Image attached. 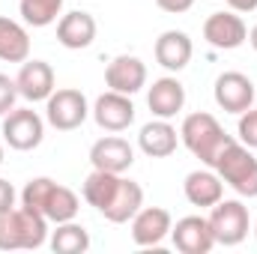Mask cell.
Instances as JSON below:
<instances>
[{
	"instance_id": "7a4b0ae2",
	"label": "cell",
	"mask_w": 257,
	"mask_h": 254,
	"mask_svg": "<svg viewBox=\"0 0 257 254\" xmlns=\"http://www.w3.org/2000/svg\"><path fill=\"white\" fill-rule=\"evenodd\" d=\"M21 203L39 215H45L48 221L54 224H63L72 221L81 209V200L72 189L60 186L57 180L51 177H33L24 189H21Z\"/></svg>"
},
{
	"instance_id": "484cf974",
	"label": "cell",
	"mask_w": 257,
	"mask_h": 254,
	"mask_svg": "<svg viewBox=\"0 0 257 254\" xmlns=\"http://www.w3.org/2000/svg\"><path fill=\"white\" fill-rule=\"evenodd\" d=\"M15 99H18L15 78H9V75H0V117H6V114L15 108Z\"/></svg>"
},
{
	"instance_id": "603a6c76",
	"label": "cell",
	"mask_w": 257,
	"mask_h": 254,
	"mask_svg": "<svg viewBox=\"0 0 257 254\" xmlns=\"http://www.w3.org/2000/svg\"><path fill=\"white\" fill-rule=\"evenodd\" d=\"M51 248L57 254H84L90 248V233H87V227L75 224V218L63 221L51 233Z\"/></svg>"
},
{
	"instance_id": "30bf717a",
	"label": "cell",
	"mask_w": 257,
	"mask_h": 254,
	"mask_svg": "<svg viewBox=\"0 0 257 254\" xmlns=\"http://www.w3.org/2000/svg\"><path fill=\"white\" fill-rule=\"evenodd\" d=\"M203 39L218 51H233L248 39V27L233 9L230 12H212L203 21Z\"/></svg>"
},
{
	"instance_id": "3957f363",
	"label": "cell",
	"mask_w": 257,
	"mask_h": 254,
	"mask_svg": "<svg viewBox=\"0 0 257 254\" xmlns=\"http://www.w3.org/2000/svg\"><path fill=\"white\" fill-rule=\"evenodd\" d=\"M48 242V218L21 206L0 212V251L15 248H42Z\"/></svg>"
},
{
	"instance_id": "5b68a950",
	"label": "cell",
	"mask_w": 257,
	"mask_h": 254,
	"mask_svg": "<svg viewBox=\"0 0 257 254\" xmlns=\"http://www.w3.org/2000/svg\"><path fill=\"white\" fill-rule=\"evenodd\" d=\"M212 171L224 180V186H230L239 197H257V159L245 144L230 141L221 150V156L215 159Z\"/></svg>"
},
{
	"instance_id": "e0dca14e",
	"label": "cell",
	"mask_w": 257,
	"mask_h": 254,
	"mask_svg": "<svg viewBox=\"0 0 257 254\" xmlns=\"http://www.w3.org/2000/svg\"><path fill=\"white\" fill-rule=\"evenodd\" d=\"M147 105H150L153 117L171 120L186 108V87L180 84V78L165 75V78L153 81V87L147 90Z\"/></svg>"
},
{
	"instance_id": "5bb4252c",
	"label": "cell",
	"mask_w": 257,
	"mask_h": 254,
	"mask_svg": "<svg viewBox=\"0 0 257 254\" xmlns=\"http://www.w3.org/2000/svg\"><path fill=\"white\" fill-rule=\"evenodd\" d=\"M174 248L183 254H209L215 248V236L203 215H186L171 227Z\"/></svg>"
},
{
	"instance_id": "7402d4cb",
	"label": "cell",
	"mask_w": 257,
	"mask_h": 254,
	"mask_svg": "<svg viewBox=\"0 0 257 254\" xmlns=\"http://www.w3.org/2000/svg\"><path fill=\"white\" fill-rule=\"evenodd\" d=\"M0 60L3 63H24L30 60V33L24 24L0 15Z\"/></svg>"
},
{
	"instance_id": "ba28073f",
	"label": "cell",
	"mask_w": 257,
	"mask_h": 254,
	"mask_svg": "<svg viewBox=\"0 0 257 254\" xmlns=\"http://www.w3.org/2000/svg\"><path fill=\"white\" fill-rule=\"evenodd\" d=\"M42 138H45V120L33 108H12L3 117V141L12 150L30 153L42 144Z\"/></svg>"
},
{
	"instance_id": "d4e9b609",
	"label": "cell",
	"mask_w": 257,
	"mask_h": 254,
	"mask_svg": "<svg viewBox=\"0 0 257 254\" xmlns=\"http://www.w3.org/2000/svg\"><path fill=\"white\" fill-rule=\"evenodd\" d=\"M236 135H239V144H245L248 150H257V108H248L239 114Z\"/></svg>"
},
{
	"instance_id": "7c38bea8",
	"label": "cell",
	"mask_w": 257,
	"mask_h": 254,
	"mask_svg": "<svg viewBox=\"0 0 257 254\" xmlns=\"http://www.w3.org/2000/svg\"><path fill=\"white\" fill-rule=\"evenodd\" d=\"M171 227H174V218H171L168 209H162V206H141L135 212V218H132V239L141 248H156L171 233Z\"/></svg>"
},
{
	"instance_id": "f546056e",
	"label": "cell",
	"mask_w": 257,
	"mask_h": 254,
	"mask_svg": "<svg viewBox=\"0 0 257 254\" xmlns=\"http://www.w3.org/2000/svg\"><path fill=\"white\" fill-rule=\"evenodd\" d=\"M248 42H251V48L257 51V24L251 27V33H248Z\"/></svg>"
},
{
	"instance_id": "9c48e42d",
	"label": "cell",
	"mask_w": 257,
	"mask_h": 254,
	"mask_svg": "<svg viewBox=\"0 0 257 254\" xmlns=\"http://www.w3.org/2000/svg\"><path fill=\"white\" fill-rule=\"evenodd\" d=\"M212 96H215V105L221 111H227V114H242V111L254 108V102H257L254 84L242 72H221L215 78Z\"/></svg>"
},
{
	"instance_id": "2e32d148",
	"label": "cell",
	"mask_w": 257,
	"mask_h": 254,
	"mask_svg": "<svg viewBox=\"0 0 257 254\" xmlns=\"http://www.w3.org/2000/svg\"><path fill=\"white\" fill-rule=\"evenodd\" d=\"M105 84H108V90L135 96L138 90L147 87V66H144L141 57H135V54H120V57H114L108 63V69H105Z\"/></svg>"
},
{
	"instance_id": "4fadbf2b",
	"label": "cell",
	"mask_w": 257,
	"mask_h": 254,
	"mask_svg": "<svg viewBox=\"0 0 257 254\" xmlns=\"http://www.w3.org/2000/svg\"><path fill=\"white\" fill-rule=\"evenodd\" d=\"M90 165L96 171H111V174H126L135 165V150L126 138L120 135H105L90 147Z\"/></svg>"
},
{
	"instance_id": "4316f807",
	"label": "cell",
	"mask_w": 257,
	"mask_h": 254,
	"mask_svg": "<svg viewBox=\"0 0 257 254\" xmlns=\"http://www.w3.org/2000/svg\"><path fill=\"white\" fill-rule=\"evenodd\" d=\"M156 6L162 12H171V15H183L194 6V0H156Z\"/></svg>"
},
{
	"instance_id": "ac0fdd59",
	"label": "cell",
	"mask_w": 257,
	"mask_h": 254,
	"mask_svg": "<svg viewBox=\"0 0 257 254\" xmlns=\"http://www.w3.org/2000/svg\"><path fill=\"white\" fill-rule=\"evenodd\" d=\"M96 39V18L90 12H66L57 18V42L69 48V51H81V48H90Z\"/></svg>"
},
{
	"instance_id": "44dd1931",
	"label": "cell",
	"mask_w": 257,
	"mask_h": 254,
	"mask_svg": "<svg viewBox=\"0 0 257 254\" xmlns=\"http://www.w3.org/2000/svg\"><path fill=\"white\" fill-rule=\"evenodd\" d=\"M183 194L192 206L209 209L224 197V180L215 171H192L183 183Z\"/></svg>"
},
{
	"instance_id": "9a60e30c",
	"label": "cell",
	"mask_w": 257,
	"mask_h": 254,
	"mask_svg": "<svg viewBox=\"0 0 257 254\" xmlns=\"http://www.w3.org/2000/svg\"><path fill=\"white\" fill-rule=\"evenodd\" d=\"M18 96L27 102H45L57 87H54V69L45 60H24L15 75Z\"/></svg>"
},
{
	"instance_id": "83f0119b",
	"label": "cell",
	"mask_w": 257,
	"mask_h": 254,
	"mask_svg": "<svg viewBox=\"0 0 257 254\" xmlns=\"http://www.w3.org/2000/svg\"><path fill=\"white\" fill-rule=\"evenodd\" d=\"M12 206H15V189H12L9 180L0 177V212L3 209H12Z\"/></svg>"
},
{
	"instance_id": "f1b7e54d",
	"label": "cell",
	"mask_w": 257,
	"mask_h": 254,
	"mask_svg": "<svg viewBox=\"0 0 257 254\" xmlns=\"http://www.w3.org/2000/svg\"><path fill=\"white\" fill-rule=\"evenodd\" d=\"M233 12H254L257 9V0H224Z\"/></svg>"
},
{
	"instance_id": "52a82bcc",
	"label": "cell",
	"mask_w": 257,
	"mask_h": 254,
	"mask_svg": "<svg viewBox=\"0 0 257 254\" xmlns=\"http://www.w3.org/2000/svg\"><path fill=\"white\" fill-rule=\"evenodd\" d=\"M87 117H90V105H87V96L81 90L63 87L45 99V120L57 132H75L84 126Z\"/></svg>"
},
{
	"instance_id": "ffe728a7",
	"label": "cell",
	"mask_w": 257,
	"mask_h": 254,
	"mask_svg": "<svg viewBox=\"0 0 257 254\" xmlns=\"http://www.w3.org/2000/svg\"><path fill=\"white\" fill-rule=\"evenodd\" d=\"M177 141H180V135H177V129L171 126V120H159V117L153 123H147L141 129V135H138V147L150 159L174 156L177 153Z\"/></svg>"
},
{
	"instance_id": "4dcf8cb0",
	"label": "cell",
	"mask_w": 257,
	"mask_h": 254,
	"mask_svg": "<svg viewBox=\"0 0 257 254\" xmlns=\"http://www.w3.org/2000/svg\"><path fill=\"white\" fill-rule=\"evenodd\" d=\"M0 165H3V144H0Z\"/></svg>"
},
{
	"instance_id": "1f68e13d",
	"label": "cell",
	"mask_w": 257,
	"mask_h": 254,
	"mask_svg": "<svg viewBox=\"0 0 257 254\" xmlns=\"http://www.w3.org/2000/svg\"><path fill=\"white\" fill-rule=\"evenodd\" d=\"M254 236H257V221H254Z\"/></svg>"
},
{
	"instance_id": "8fae6325",
	"label": "cell",
	"mask_w": 257,
	"mask_h": 254,
	"mask_svg": "<svg viewBox=\"0 0 257 254\" xmlns=\"http://www.w3.org/2000/svg\"><path fill=\"white\" fill-rule=\"evenodd\" d=\"M93 120L96 126L105 129V132H126L135 123V105H132V96L126 93H117V90H108L96 99L93 105Z\"/></svg>"
},
{
	"instance_id": "d6986e66",
	"label": "cell",
	"mask_w": 257,
	"mask_h": 254,
	"mask_svg": "<svg viewBox=\"0 0 257 254\" xmlns=\"http://www.w3.org/2000/svg\"><path fill=\"white\" fill-rule=\"evenodd\" d=\"M153 54H156V63L162 66V69L183 72L189 66V60H192L194 45H192V39H189V33H183V30H165L156 39Z\"/></svg>"
},
{
	"instance_id": "8992f818",
	"label": "cell",
	"mask_w": 257,
	"mask_h": 254,
	"mask_svg": "<svg viewBox=\"0 0 257 254\" xmlns=\"http://www.w3.org/2000/svg\"><path fill=\"white\" fill-rule=\"evenodd\" d=\"M209 230L215 236V245H239L248 230H251V218H248V206L242 200H218L215 206H209Z\"/></svg>"
},
{
	"instance_id": "6da1fadb",
	"label": "cell",
	"mask_w": 257,
	"mask_h": 254,
	"mask_svg": "<svg viewBox=\"0 0 257 254\" xmlns=\"http://www.w3.org/2000/svg\"><path fill=\"white\" fill-rule=\"evenodd\" d=\"M81 194L99 215H105L114 224L132 221L135 212L144 206V189L135 180H128L123 174H111V171H96V168L84 180Z\"/></svg>"
},
{
	"instance_id": "277c9868",
	"label": "cell",
	"mask_w": 257,
	"mask_h": 254,
	"mask_svg": "<svg viewBox=\"0 0 257 254\" xmlns=\"http://www.w3.org/2000/svg\"><path fill=\"white\" fill-rule=\"evenodd\" d=\"M180 141L186 144V150L192 153L194 159H200L206 168H215V159L221 156V150L233 141L221 123L206 114V111H197V114H189L180 126Z\"/></svg>"
},
{
	"instance_id": "cb8c5ba5",
	"label": "cell",
	"mask_w": 257,
	"mask_h": 254,
	"mask_svg": "<svg viewBox=\"0 0 257 254\" xmlns=\"http://www.w3.org/2000/svg\"><path fill=\"white\" fill-rule=\"evenodd\" d=\"M18 12L30 27H48L60 18L63 0H18Z\"/></svg>"
}]
</instances>
